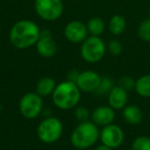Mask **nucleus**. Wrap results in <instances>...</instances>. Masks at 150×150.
<instances>
[{"instance_id": "14", "label": "nucleus", "mask_w": 150, "mask_h": 150, "mask_svg": "<svg viewBox=\"0 0 150 150\" xmlns=\"http://www.w3.org/2000/svg\"><path fill=\"white\" fill-rule=\"evenodd\" d=\"M56 86H57V83L54 78L45 76V77L40 78L37 81L35 93H37L42 98H43V97H47V96L52 95Z\"/></svg>"}, {"instance_id": "1", "label": "nucleus", "mask_w": 150, "mask_h": 150, "mask_svg": "<svg viewBox=\"0 0 150 150\" xmlns=\"http://www.w3.org/2000/svg\"><path fill=\"white\" fill-rule=\"evenodd\" d=\"M39 27L30 20H21L13 25L9 31V41L18 50H26L37 43L40 37Z\"/></svg>"}, {"instance_id": "20", "label": "nucleus", "mask_w": 150, "mask_h": 150, "mask_svg": "<svg viewBox=\"0 0 150 150\" xmlns=\"http://www.w3.org/2000/svg\"><path fill=\"white\" fill-rule=\"evenodd\" d=\"M132 150H150V138L141 136L134 140Z\"/></svg>"}, {"instance_id": "6", "label": "nucleus", "mask_w": 150, "mask_h": 150, "mask_svg": "<svg viewBox=\"0 0 150 150\" xmlns=\"http://www.w3.org/2000/svg\"><path fill=\"white\" fill-rule=\"evenodd\" d=\"M43 109V101L37 93H27L19 102L20 113L27 119H34L40 115Z\"/></svg>"}, {"instance_id": "10", "label": "nucleus", "mask_w": 150, "mask_h": 150, "mask_svg": "<svg viewBox=\"0 0 150 150\" xmlns=\"http://www.w3.org/2000/svg\"><path fill=\"white\" fill-rule=\"evenodd\" d=\"M101 76L95 71H83L79 73L78 78L75 83L77 84L79 90L84 93H96L101 81Z\"/></svg>"}, {"instance_id": "26", "label": "nucleus", "mask_w": 150, "mask_h": 150, "mask_svg": "<svg viewBox=\"0 0 150 150\" xmlns=\"http://www.w3.org/2000/svg\"><path fill=\"white\" fill-rule=\"evenodd\" d=\"M95 150H112V148H110V147H108V146L103 145L102 144V145H99Z\"/></svg>"}, {"instance_id": "15", "label": "nucleus", "mask_w": 150, "mask_h": 150, "mask_svg": "<svg viewBox=\"0 0 150 150\" xmlns=\"http://www.w3.org/2000/svg\"><path fill=\"white\" fill-rule=\"evenodd\" d=\"M123 118L131 125H139L143 120V113L141 109L136 105H129L123 108Z\"/></svg>"}, {"instance_id": "11", "label": "nucleus", "mask_w": 150, "mask_h": 150, "mask_svg": "<svg viewBox=\"0 0 150 150\" xmlns=\"http://www.w3.org/2000/svg\"><path fill=\"white\" fill-rule=\"evenodd\" d=\"M35 45L37 52L44 58H52L57 54V50H58L56 41L52 38L50 31H48V30L41 31L39 39Z\"/></svg>"}, {"instance_id": "7", "label": "nucleus", "mask_w": 150, "mask_h": 150, "mask_svg": "<svg viewBox=\"0 0 150 150\" xmlns=\"http://www.w3.org/2000/svg\"><path fill=\"white\" fill-rule=\"evenodd\" d=\"M35 11L42 20L54 22L61 18L64 11L62 0H35Z\"/></svg>"}, {"instance_id": "21", "label": "nucleus", "mask_w": 150, "mask_h": 150, "mask_svg": "<svg viewBox=\"0 0 150 150\" xmlns=\"http://www.w3.org/2000/svg\"><path fill=\"white\" fill-rule=\"evenodd\" d=\"M138 36L144 41H150V20H145L140 24Z\"/></svg>"}, {"instance_id": "8", "label": "nucleus", "mask_w": 150, "mask_h": 150, "mask_svg": "<svg viewBox=\"0 0 150 150\" xmlns=\"http://www.w3.org/2000/svg\"><path fill=\"white\" fill-rule=\"evenodd\" d=\"M100 140L103 145L114 149L122 144L125 140V134L120 127L111 123L106 127H103L102 131L100 132Z\"/></svg>"}, {"instance_id": "16", "label": "nucleus", "mask_w": 150, "mask_h": 150, "mask_svg": "<svg viewBox=\"0 0 150 150\" xmlns=\"http://www.w3.org/2000/svg\"><path fill=\"white\" fill-rule=\"evenodd\" d=\"M127 27V21H125V17L120 15H115L110 19L109 22V31L111 34L115 36H118L122 34Z\"/></svg>"}, {"instance_id": "22", "label": "nucleus", "mask_w": 150, "mask_h": 150, "mask_svg": "<svg viewBox=\"0 0 150 150\" xmlns=\"http://www.w3.org/2000/svg\"><path fill=\"white\" fill-rule=\"evenodd\" d=\"M74 114H75L76 119H77L79 122H84V121L90 120V117H91V115H92V113L90 112V110H88L86 107L80 106L76 108Z\"/></svg>"}, {"instance_id": "17", "label": "nucleus", "mask_w": 150, "mask_h": 150, "mask_svg": "<svg viewBox=\"0 0 150 150\" xmlns=\"http://www.w3.org/2000/svg\"><path fill=\"white\" fill-rule=\"evenodd\" d=\"M86 27H88V31L91 35L100 36L105 31V22L101 18L94 17L88 20Z\"/></svg>"}, {"instance_id": "24", "label": "nucleus", "mask_w": 150, "mask_h": 150, "mask_svg": "<svg viewBox=\"0 0 150 150\" xmlns=\"http://www.w3.org/2000/svg\"><path fill=\"white\" fill-rule=\"evenodd\" d=\"M108 50L113 56H118L122 52V45L118 40L113 39L108 43Z\"/></svg>"}, {"instance_id": "23", "label": "nucleus", "mask_w": 150, "mask_h": 150, "mask_svg": "<svg viewBox=\"0 0 150 150\" xmlns=\"http://www.w3.org/2000/svg\"><path fill=\"white\" fill-rule=\"evenodd\" d=\"M135 86H136V81L132 77H129V76H123L119 80V86L122 88L123 90H125L127 92L132 90V88H134Z\"/></svg>"}, {"instance_id": "25", "label": "nucleus", "mask_w": 150, "mask_h": 150, "mask_svg": "<svg viewBox=\"0 0 150 150\" xmlns=\"http://www.w3.org/2000/svg\"><path fill=\"white\" fill-rule=\"evenodd\" d=\"M78 75H79V72H77V71L70 72L68 75V80H70V81H72V82H76V80H77V78H78Z\"/></svg>"}, {"instance_id": "12", "label": "nucleus", "mask_w": 150, "mask_h": 150, "mask_svg": "<svg viewBox=\"0 0 150 150\" xmlns=\"http://www.w3.org/2000/svg\"><path fill=\"white\" fill-rule=\"evenodd\" d=\"M92 121L98 127H106L111 125L115 118L114 109L110 106H100L97 107L91 115Z\"/></svg>"}, {"instance_id": "2", "label": "nucleus", "mask_w": 150, "mask_h": 150, "mask_svg": "<svg viewBox=\"0 0 150 150\" xmlns=\"http://www.w3.org/2000/svg\"><path fill=\"white\" fill-rule=\"evenodd\" d=\"M81 91L75 82L70 80L57 84L52 93V102L61 110H70L77 106L81 98Z\"/></svg>"}, {"instance_id": "13", "label": "nucleus", "mask_w": 150, "mask_h": 150, "mask_svg": "<svg viewBox=\"0 0 150 150\" xmlns=\"http://www.w3.org/2000/svg\"><path fill=\"white\" fill-rule=\"evenodd\" d=\"M129 96L127 92L123 90L120 86H114L108 94V102L109 106L114 110H120L127 106Z\"/></svg>"}, {"instance_id": "5", "label": "nucleus", "mask_w": 150, "mask_h": 150, "mask_svg": "<svg viewBox=\"0 0 150 150\" xmlns=\"http://www.w3.org/2000/svg\"><path fill=\"white\" fill-rule=\"evenodd\" d=\"M63 134V123L56 117H46L37 127V136L45 144H52L61 138Z\"/></svg>"}, {"instance_id": "18", "label": "nucleus", "mask_w": 150, "mask_h": 150, "mask_svg": "<svg viewBox=\"0 0 150 150\" xmlns=\"http://www.w3.org/2000/svg\"><path fill=\"white\" fill-rule=\"evenodd\" d=\"M136 92L144 98L150 97V74L143 75L136 81Z\"/></svg>"}, {"instance_id": "9", "label": "nucleus", "mask_w": 150, "mask_h": 150, "mask_svg": "<svg viewBox=\"0 0 150 150\" xmlns=\"http://www.w3.org/2000/svg\"><path fill=\"white\" fill-rule=\"evenodd\" d=\"M88 27L80 21H71L64 29V35L72 43H82L88 38Z\"/></svg>"}, {"instance_id": "3", "label": "nucleus", "mask_w": 150, "mask_h": 150, "mask_svg": "<svg viewBox=\"0 0 150 150\" xmlns=\"http://www.w3.org/2000/svg\"><path fill=\"white\" fill-rule=\"evenodd\" d=\"M100 139L98 125L93 121L80 122L72 132L70 137L71 144L77 149H88L94 146Z\"/></svg>"}, {"instance_id": "19", "label": "nucleus", "mask_w": 150, "mask_h": 150, "mask_svg": "<svg viewBox=\"0 0 150 150\" xmlns=\"http://www.w3.org/2000/svg\"><path fill=\"white\" fill-rule=\"evenodd\" d=\"M113 88H114V86H113V81L111 78L102 77L101 78L100 84H99L98 88H97V91H96V94L100 95V96L108 95Z\"/></svg>"}, {"instance_id": "4", "label": "nucleus", "mask_w": 150, "mask_h": 150, "mask_svg": "<svg viewBox=\"0 0 150 150\" xmlns=\"http://www.w3.org/2000/svg\"><path fill=\"white\" fill-rule=\"evenodd\" d=\"M105 52L106 45L100 36H88V38L81 43L80 54L86 63H98L104 58Z\"/></svg>"}]
</instances>
